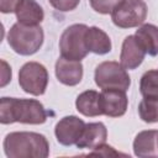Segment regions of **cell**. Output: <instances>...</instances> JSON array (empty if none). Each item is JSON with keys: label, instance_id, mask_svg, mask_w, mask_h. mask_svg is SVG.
Segmentation results:
<instances>
[{"label": "cell", "instance_id": "4", "mask_svg": "<svg viewBox=\"0 0 158 158\" xmlns=\"http://www.w3.org/2000/svg\"><path fill=\"white\" fill-rule=\"evenodd\" d=\"M95 84L100 89H121L127 90L131 85V79L126 68L114 60H106L100 63L95 68L94 73Z\"/></svg>", "mask_w": 158, "mask_h": 158}, {"label": "cell", "instance_id": "14", "mask_svg": "<svg viewBox=\"0 0 158 158\" xmlns=\"http://www.w3.org/2000/svg\"><path fill=\"white\" fill-rule=\"evenodd\" d=\"M85 44L89 52L95 54H106L111 51V40L105 31L96 26L88 27L85 32Z\"/></svg>", "mask_w": 158, "mask_h": 158}, {"label": "cell", "instance_id": "15", "mask_svg": "<svg viewBox=\"0 0 158 158\" xmlns=\"http://www.w3.org/2000/svg\"><path fill=\"white\" fill-rule=\"evenodd\" d=\"M15 14L17 22L23 25H40L44 17L43 9L36 0H22Z\"/></svg>", "mask_w": 158, "mask_h": 158}, {"label": "cell", "instance_id": "17", "mask_svg": "<svg viewBox=\"0 0 158 158\" xmlns=\"http://www.w3.org/2000/svg\"><path fill=\"white\" fill-rule=\"evenodd\" d=\"M75 106L81 115L88 117H95L102 115L100 93L95 90H86L79 94L75 100Z\"/></svg>", "mask_w": 158, "mask_h": 158}, {"label": "cell", "instance_id": "5", "mask_svg": "<svg viewBox=\"0 0 158 158\" xmlns=\"http://www.w3.org/2000/svg\"><path fill=\"white\" fill-rule=\"evenodd\" d=\"M88 26L84 23H74L67 27L59 40V49L62 57L73 60H81L89 53L85 44V32Z\"/></svg>", "mask_w": 158, "mask_h": 158}, {"label": "cell", "instance_id": "7", "mask_svg": "<svg viewBox=\"0 0 158 158\" xmlns=\"http://www.w3.org/2000/svg\"><path fill=\"white\" fill-rule=\"evenodd\" d=\"M19 84L27 94L35 96L44 94L48 84V72L46 67L38 62L25 63L19 72Z\"/></svg>", "mask_w": 158, "mask_h": 158}, {"label": "cell", "instance_id": "20", "mask_svg": "<svg viewBox=\"0 0 158 158\" xmlns=\"http://www.w3.org/2000/svg\"><path fill=\"white\" fill-rule=\"evenodd\" d=\"M89 1L93 10H95L99 14L107 15L111 14L112 10L123 0H89Z\"/></svg>", "mask_w": 158, "mask_h": 158}, {"label": "cell", "instance_id": "12", "mask_svg": "<svg viewBox=\"0 0 158 158\" xmlns=\"http://www.w3.org/2000/svg\"><path fill=\"white\" fill-rule=\"evenodd\" d=\"M107 138V130L102 122H90L85 123L84 131L77 142L78 148L95 149L104 144Z\"/></svg>", "mask_w": 158, "mask_h": 158}, {"label": "cell", "instance_id": "8", "mask_svg": "<svg viewBox=\"0 0 158 158\" xmlns=\"http://www.w3.org/2000/svg\"><path fill=\"white\" fill-rule=\"evenodd\" d=\"M85 127V122L74 116H64L60 118L54 128V135L57 137V141L63 146H73L77 144L79 141L83 131Z\"/></svg>", "mask_w": 158, "mask_h": 158}, {"label": "cell", "instance_id": "16", "mask_svg": "<svg viewBox=\"0 0 158 158\" xmlns=\"http://www.w3.org/2000/svg\"><path fill=\"white\" fill-rule=\"evenodd\" d=\"M136 40L146 52L152 57L158 54V26L153 23H142L135 33Z\"/></svg>", "mask_w": 158, "mask_h": 158}, {"label": "cell", "instance_id": "9", "mask_svg": "<svg viewBox=\"0 0 158 158\" xmlns=\"http://www.w3.org/2000/svg\"><path fill=\"white\" fill-rule=\"evenodd\" d=\"M100 102L102 115L109 117H120L125 115L128 106L126 91L121 89H104L100 93Z\"/></svg>", "mask_w": 158, "mask_h": 158}, {"label": "cell", "instance_id": "23", "mask_svg": "<svg viewBox=\"0 0 158 158\" xmlns=\"http://www.w3.org/2000/svg\"><path fill=\"white\" fill-rule=\"evenodd\" d=\"M2 64V80H1V86H5L10 80H11V68L7 65L5 60H1Z\"/></svg>", "mask_w": 158, "mask_h": 158}, {"label": "cell", "instance_id": "21", "mask_svg": "<svg viewBox=\"0 0 158 158\" xmlns=\"http://www.w3.org/2000/svg\"><path fill=\"white\" fill-rule=\"evenodd\" d=\"M80 0H49V4L58 11L67 12L74 10L79 5Z\"/></svg>", "mask_w": 158, "mask_h": 158}, {"label": "cell", "instance_id": "1", "mask_svg": "<svg viewBox=\"0 0 158 158\" xmlns=\"http://www.w3.org/2000/svg\"><path fill=\"white\" fill-rule=\"evenodd\" d=\"M47 120V111L43 105L35 99L1 98L0 122L9 125L14 122L41 125Z\"/></svg>", "mask_w": 158, "mask_h": 158}, {"label": "cell", "instance_id": "6", "mask_svg": "<svg viewBox=\"0 0 158 158\" xmlns=\"http://www.w3.org/2000/svg\"><path fill=\"white\" fill-rule=\"evenodd\" d=\"M147 17V5L143 0H123L111 12V20L120 28L137 27Z\"/></svg>", "mask_w": 158, "mask_h": 158}, {"label": "cell", "instance_id": "10", "mask_svg": "<svg viewBox=\"0 0 158 158\" xmlns=\"http://www.w3.org/2000/svg\"><path fill=\"white\" fill-rule=\"evenodd\" d=\"M56 77L62 84L74 86L83 78V64L80 60L67 59L60 56L56 62Z\"/></svg>", "mask_w": 158, "mask_h": 158}, {"label": "cell", "instance_id": "3", "mask_svg": "<svg viewBox=\"0 0 158 158\" xmlns=\"http://www.w3.org/2000/svg\"><path fill=\"white\" fill-rule=\"evenodd\" d=\"M44 33L40 25H23L16 22L7 33L10 47L21 56H31L36 53L43 43Z\"/></svg>", "mask_w": 158, "mask_h": 158}, {"label": "cell", "instance_id": "2", "mask_svg": "<svg viewBox=\"0 0 158 158\" xmlns=\"http://www.w3.org/2000/svg\"><path fill=\"white\" fill-rule=\"evenodd\" d=\"M2 146L9 158H46L49 156L47 138L37 132H10L5 136Z\"/></svg>", "mask_w": 158, "mask_h": 158}, {"label": "cell", "instance_id": "13", "mask_svg": "<svg viewBox=\"0 0 158 158\" xmlns=\"http://www.w3.org/2000/svg\"><path fill=\"white\" fill-rule=\"evenodd\" d=\"M133 153L136 157H158V131H141L135 137Z\"/></svg>", "mask_w": 158, "mask_h": 158}, {"label": "cell", "instance_id": "22", "mask_svg": "<svg viewBox=\"0 0 158 158\" xmlns=\"http://www.w3.org/2000/svg\"><path fill=\"white\" fill-rule=\"evenodd\" d=\"M22 0H0V10L2 14L15 12Z\"/></svg>", "mask_w": 158, "mask_h": 158}, {"label": "cell", "instance_id": "18", "mask_svg": "<svg viewBox=\"0 0 158 158\" xmlns=\"http://www.w3.org/2000/svg\"><path fill=\"white\" fill-rule=\"evenodd\" d=\"M138 115L147 123L158 122V98H143L138 105Z\"/></svg>", "mask_w": 158, "mask_h": 158}, {"label": "cell", "instance_id": "24", "mask_svg": "<svg viewBox=\"0 0 158 158\" xmlns=\"http://www.w3.org/2000/svg\"><path fill=\"white\" fill-rule=\"evenodd\" d=\"M91 154H101V156H110V154H118L117 152H115L112 149V147L107 146V144H101L98 148H95L94 152H91Z\"/></svg>", "mask_w": 158, "mask_h": 158}, {"label": "cell", "instance_id": "11", "mask_svg": "<svg viewBox=\"0 0 158 158\" xmlns=\"http://www.w3.org/2000/svg\"><path fill=\"white\" fill-rule=\"evenodd\" d=\"M144 54L146 52L136 40L135 35H130L122 42L120 63L126 69H136L138 65L142 64L144 59Z\"/></svg>", "mask_w": 158, "mask_h": 158}, {"label": "cell", "instance_id": "19", "mask_svg": "<svg viewBox=\"0 0 158 158\" xmlns=\"http://www.w3.org/2000/svg\"><path fill=\"white\" fill-rule=\"evenodd\" d=\"M139 91L143 98H158V70H148L141 77Z\"/></svg>", "mask_w": 158, "mask_h": 158}]
</instances>
